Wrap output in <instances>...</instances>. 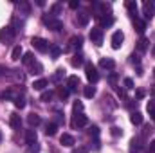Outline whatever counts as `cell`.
<instances>
[{"label":"cell","instance_id":"6da1fadb","mask_svg":"<svg viewBox=\"0 0 155 153\" xmlns=\"http://www.w3.org/2000/svg\"><path fill=\"white\" fill-rule=\"evenodd\" d=\"M15 34H16V31H15L11 25H7V27L0 29V41H2L4 45H7V43H11V41L15 40Z\"/></svg>","mask_w":155,"mask_h":153},{"label":"cell","instance_id":"7a4b0ae2","mask_svg":"<svg viewBox=\"0 0 155 153\" xmlns=\"http://www.w3.org/2000/svg\"><path fill=\"white\" fill-rule=\"evenodd\" d=\"M43 24L51 29V31H61L63 29V22L54 18V16H43Z\"/></svg>","mask_w":155,"mask_h":153},{"label":"cell","instance_id":"3957f363","mask_svg":"<svg viewBox=\"0 0 155 153\" xmlns=\"http://www.w3.org/2000/svg\"><path fill=\"white\" fill-rule=\"evenodd\" d=\"M31 43H33V47H35L38 52H47V50H51V43L43 38H38V36H36V38L31 40Z\"/></svg>","mask_w":155,"mask_h":153},{"label":"cell","instance_id":"277c9868","mask_svg":"<svg viewBox=\"0 0 155 153\" xmlns=\"http://www.w3.org/2000/svg\"><path fill=\"white\" fill-rule=\"evenodd\" d=\"M85 74H87V79L90 83H96L99 79V72H97V69L92 63H85Z\"/></svg>","mask_w":155,"mask_h":153},{"label":"cell","instance_id":"5b68a950","mask_svg":"<svg viewBox=\"0 0 155 153\" xmlns=\"http://www.w3.org/2000/svg\"><path fill=\"white\" fill-rule=\"evenodd\" d=\"M143 15H144V22L153 18V15H155V4L153 2H144L143 4Z\"/></svg>","mask_w":155,"mask_h":153},{"label":"cell","instance_id":"8992f818","mask_svg":"<svg viewBox=\"0 0 155 153\" xmlns=\"http://www.w3.org/2000/svg\"><path fill=\"white\" fill-rule=\"evenodd\" d=\"M90 40H92V43L101 45V43H103V29H101V27H94V29L90 31Z\"/></svg>","mask_w":155,"mask_h":153},{"label":"cell","instance_id":"52a82bcc","mask_svg":"<svg viewBox=\"0 0 155 153\" xmlns=\"http://www.w3.org/2000/svg\"><path fill=\"white\" fill-rule=\"evenodd\" d=\"M87 124H88L87 115H83V114L74 115V119H72V128H83V126H87Z\"/></svg>","mask_w":155,"mask_h":153},{"label":"cell","instance_id":"ba28073f","mask_svg":"<svg viewBox=\"0 0 155 153\" xmlns=\"http://www.w3.org/2000/svg\"><path fill=\"white\" fill-rule=\"evenodd\" d=\"M123 40H124V34H123L121 31H116V33L112 34V49H121Z\"/></svg>","mask_w":155,"mask_h":153},{"label":"cell","instance_id":"9c48e42d","mask_svg":"<svg viewBox=\"0 0 155 153\" xmlns=\"http://www.w3.org/2000/svg\"><path fill=\"white\" fill-rule=\"evenodd\" d=\"M36 141H38V135H36V130H27L25 132V142L29 144V146H33V144H36Z\"/></svg>","mask_w":155,"mask_h":153},{"label":"cell","instance_id":"30bf717a","mask_svg":"<svg viewBox=\"0 0 155 153\" xmlns=\"http://www.w3.org/2000/svg\"><path fill=\"white\" fill-rule=\"evenodd\" d=\"M9 124H11L13 130H20V126H22V119H20V115L18 114H11V117H9Z\"/></svg>","mask_w":155,"mask_h":153},{"label":"cell","instance_id":"8fae6325","mask_svg":"<svg viewBox=\"0 0 155 153\" xmlns=\"http://www.w3.org/2000/svg\"><path fill=\"white\" fill-rule=\"evenodd\" d=\"M134 27H135V31H137L139 34H143V33L146 31V22L135 16V18H134Z\"/></svg>","mask_w":155,"mask_h":153},{"label":"cell","instance_id":"7c38bea8","mask_svg":"<svg viewBox=\"0 0 155 153\" xmlns=\"http://www.w3.org/2000/svg\"><path fill=\"white\" fill-rule=\"evenodd\" d=\"M99 67H101V69H108V70H112V69L116 67V61H114L112 58H101V60H99Z\"/></svg>","mask_w":155,"mask_h":153},{"label":"cell","instance_id":"4fadbf2b","mask_svg":"<svg viewBox=\"0 0 155 153\" xmlns=\"http://www.w3.org/2000/svg\"><path fill=\"white\" fill-rule=\"evenodd\" d=\"M81 45H83V38L81 36H72V38L69 40V49L78 50V49H81Z\"/></svg>","mask_w":155,"mask_h":153},{"label":"cell","instance_id":"5bb4252c","mask_svg":"<svg viewBox=\"0 0 155 153\" xmlns=\"http://www.w3.org/2000/svg\"><path fill=\"white\" fill-rule=\"evenodd\" d=\"M78 86H79V77L78 76H71L67 79V88H69V92L78 90Z\"/></svg>","mask_w":155,"mask_h":153},{"label":"cell","instance_id":"9a60e30c","mask_svg":"<svg viewBox=\"0 0 155 153\" xmlns=\"http://www.w3.org/2000/svg\"><path fill=\"white\" fill-rule=\"evenodd\" d=\"M60 142H61L63 146H69V148H71V146H74L76 141H74V137H72L71 133H63V135L60 137Z\"/></svg>","mask_w":155,"mask_h":153},{"label":"cell","instance_id":"2e32d148","mask_svg":"<svg viewBox=\"0 0 155 153\" xmlns=\"http://www.w3.org/2000/svg\"><path fill=\"white\" fill-rule=\"evenodd\" d=\"M97 20H99L101 29H103V27H110V25L114 24V18H112L110 15H105V16H101V18H97Z\"/></svg>","mask_w":155,"mask_h":153},{"label":"cell","instance_id":"e0dca14e","mask_svg":"<svg viewBox=\"0 0 155 153\" xmlns=\"http://www.w3.org/2000/svg\"><path fill=\"white\" fill-rule=\"evenodd\" d=\"M47 85H49V81H47V79H43V77H40V79H36V81L33 83V88H35V90H41V92H43Z\"/></svg>","mask_w":155,"mask_h":153},{"label":"cell","instance_id":"ac0fdd59","mask_svg":"<svg viewBox=\"0 0 155 153\" xmlns=\"http://www.w3.org/2000/svg\"><path fill=\"white\" fill-rule=\"evenodd\" d=\"M27 122H29V126H31V128H35V126H38L40 122H41V119H40L38 114H29V117H27Z\"/></svg>","mask_w":155,"mask_h":153},{"label":"cell","instance_id":"d6986e66","mask_svg":"<svg viewBox=\"0 0 155 153\" xmlns=\"http://www.w3.org/2000/svg\"><path fill=\"white\" fill-rule=\"evenodd\" d=\"M29 72H31V74H33V76H40V74H41V72H43V67H41V65H40L38 61H35V63H33V65H31V67H29Z\"/></svg>","mask_w":155,"mask_h":153},{"label":"cell","instance_id":"ffe728a7","mask_svg":"<svg viewBox=\"0 0 155 153\" xmlns=\"http://www.w3.org/2000/svg\"><path fill=\"white\" fill-rule=\"evenodd\" d=\"M88 20H90V15L88 13H78V22H79V25H88Z\"/></svg>","mask_w":155,"mask_h":153},{"label":"cell","instance_id":"44dd1931","mask_svg":"<svg viewBox=\"0 0 155 153\" xmlns=\"http://www.w3.org/2000/svg\"><path fill=\"white\" fill-rule=\"evenodd\" d=\"M130 121H132V124H143V114L141 112H132V115H130Z\"/></svg>","mask_w":155,"mask_h":153},{"label":"cell","instance_id":"7402d4cb","mask_svg":"<svg viewBox=\"0 0 155 153\" xmlns=\"http://www.w3.org/2000/svg\"><path fill=\"white\" fill-rule=\"evenodd\" d=\"M148 43H150V41L143 36V38L137 41V50H139V52H146V50H148Z\"/></svg>","mask_w":155,"mask_h":153},{"label":"cell","instance_id":"603a6c76","mask_svg":"<svg viewBox=\"0 0 155 153\" xmlns=\"http://www.w3.org/2000/svg\"><path fill=\"white\" fill-rule=\"evenodd\" d=\"M139 150H141V141L134 137V139L130 141V153H137Z\"/></svg>","mask_w":155,"mask_h":153},{"label":"cell","instance_id":"cb8c5ba5","mask_svg":"<svg viewBox=\"0 0 155 153\" xmlns=\"http://www.w3.org/2000/svg\"><path fill=\"white\" fill-rule=\"evenodd\" d=\"M22 54H24V50H22V47H20V45H16V47L13 49V52H11V60H13V61H18Z\"/></svg>","mask_w":155,"mask_h":153},{"label":"cell","instance_id":"d4e9b609","mask_svg":"<svg viewBox=\"0 0 155 153\" xmlns=\"http://www.w3.org/2000/svg\"><path fill=\"white\" fill-rule=\"evenodd\" d=\"M126 9H128V11H130V15L135 18V15H137V4H135L134 0H128V2H126Z\"/></svg>","mask_w":155,"mask_h":153},{"label":"cell","instance_id":"484cf974","mask_svg":"<svg viewBox=\"0 0 155 153\" xmlns=\"http://www.w3.org/2000/svg\"><path fill=\"white\" fill-rule=\"evenodd\" d=\"M83 96H85V97H88V99H92V97L96 96V88H94L92 85L85 86V88H83Z\"/></svg>","mask_w":155,"mask_h":153},{"label":"cell","instance_id":"4316f807","mask_svg":"<svg viewBox=\"0 0 155 153\" xmlns=\"http://www.w3.org/2000/svg\"><path fill=\"white\" fill-rule=\"evenodd\" d=\"M56 94H58V97H60L61 101H65V99L69 97V88H63V86H58V88H56Z\"/></svg>","mask_w":155,"mask_h":153},{"label":"cell","instance_id":"83f0119b","mask_svg":"<svg viewBox=\"0 0 155 153\" xmlns=\"http://www.w3.org/2000/svg\"><path fill=\"white\" fill-rule=\"evenodd\" d=\"M56 130H58V124H54V122H49V124H47V128H45V135L52 137V135H56Z\"/></svg>","mask_w":155,"mask_h":153},{"label":"cell","instance_id":"f1b7e54d","mask_svg":"<svg viewBox=\"0 0 155 153\" xmlns=\"http://www.w3.org/2000/svg\"><path fill=\"white\" fill-rule=\"evenodd\" d=\"M63 76H65V69H58V70L54 72V76L51 77V81H52V83H60V79Z\"/></svg>","mask_w":155,"mask_h":153},{"label":"cell","instance_id":"f546056e","mask_svg":"<svg viewBox=\"0 0 155 153\" xmlns=\"http://www.w3.org/2000/svg\"><path fill=\"white\" fill-rule=\"evenodd\" d=\"M71 65H72V67H79V65H83V54H74L72 60H71Z\"/></svg>","mask_w":155,"mask_h":153},{"label":"cell","instance_id":"4dcf8cb0","mask_svg":"<svg viewBox=\"0 0 155 153\" xmlns=\"http://www.w3.org/2000/svg\"><path fill=\"white\" fill-rule=\"evenodd\" d=\"M22 61H24L25 65H29V67H31V65L35 63V56H33V52H25V54H24V58H22Z\"/></svg>","mask_w":155,"mask_h":153},{"label":"cell","instance_id":"1f68e13d","mask_svg":"<svg viewBox=\"0 0 155 153\" xmlns=\"http://www.w3.org/2000/svg\"><path fill=\"white\" fill-rule=\"evenodd\" d=\"M60 54H61V49L58 45H51V56H52V60H58Z\"/></svg>","mask_w":155,"mask_h":153},{"label":"cell","instance_id":"d6a6232c","mask_svg":"<svg viewBox=\"0 0 155 153\" xmlns=\"http://www.w3.org/2000/svg\"><path fill=\"white\" fill-rule=\"evenodd\" d=\"M52 96H54V94H52L51 90H43V92H41V101H43V103H49V101L52 99Z\"/></svg>","mask_w":155,"mask_h":153},{"label":"cell","instance_id":"836d02e7","mask_svg":"<svg viewBox=\"0 0 155 153\" xmlns=\"http://www.w3.org/2000/svg\"><path fill=\"white\" fill-rule=\"evenodd\" d=\"M15 106H16L18 110L25 108V99H24V97H18V96H16V99H15Z\"/></svg>","mask_w":155,"mask_h":153},{"label":"cell","instance_id":"e575fe53","mask_svg":"<svg viewBox=\"0 0 155 153\" xmlns=\"http://www.w3.org/2000/svg\"><path fill=\"white\" fill-rule=\"evenodd\" d=\"M146 110H148V114L152 115V119H155V101H150V103H148Z\"/></svg>","mask_w":155,"mask_h":153},{"label":"cell","instance_id":"d590c367","mask_svg":"<svg viewBox=\"0 0 155 153\" xmlns=\"http://www.w3.org/2000/svg\"><path fill=\"white\" fill-rule=\"evenodd\" d=\"M110 133H112L114 137H121V135H123V130H121L119 126H112V128H110Z\"/></svg>","mask_w":155,"mask_h":153},{"label":"cell","instance_id":"8d00e7d4","mask_svg":"<svg viewBox=\"0 0 155 153\" xmlns=\"http://www.w3.org/2000/svg\"><path fill=\"white\" fill-rule=\"evenodd\" d=\"M130 63H132V65H139V63H141L139 54H132V56H130Z\"/></svg>","mask_w":155,"mask_h":153},{"label":"cell","instance_id":"74e56055","mask_svg":"<svg viewBox=\"0 0 155 153\" xmlns=\"http://www.w3.org/2000/svg\"><path fill=\"white\" fill-rule=\"evenodd\" d=\"M2 99H13V101H15V99H16V96H15L13 92H9V90H7V92H4V94H2Z\"/></svg>","mask_w":155,"mask_h":153},{"label":"cell","instance_id":"f35d334b","mask_svg":"<svg viewBox=\"0 0 155 153\" xmlns=\"http://www.w3.org/2000/svg\"><path fill=\"white\" fill-rule=\"evenodd\" d=\"M51 11H52V15H58V13L61 11V4H54V5L51 7Z\"/></svg>","mask_w":155,"mask_h":153},{"label":"cell","instance_id":"ab89813d","mask_svg":"<svg viewBox=\"0 0 155 153\" xmlns=\"http://www.w3.org/2000/svg\"><path fill=\"white\" fill-rule=\"evenodd\" d=\"M88 133H90L92 137H97V135H99V128H97V126H92V128L88 130Z\"/></svg>","mask_w":155,"mask_h":153},{"label":"cell","instance_id":"60d3db41","mask_svg":"<svg viewBox=\"0 0 155 153\" xmlns=\"http://www.w3.org/2000/svg\"><path fill=\"white\" fill-rule=\"evenodd\" d=\"M54 124H63V115H61V114L54 115Z\"/></svg>","mask_w":155,"mask_h":153},{"label":"cell","instance_id":"b9f144b4","mask_svg":"<svg viewBox=\"0 0 155 153\" xmlns=\"http://www.w3.org/2000/svg\"><path fill=\"white\" fill-rule=\"evenodd\" d=\"M124 88H134V79L126 77V79H124Z\"/></svg>","mask_w":155,"mask_h":153},{"label":"cell","instance_id":"7bdbcfd3","mask_svg":"<svg viewBox=\"0 0 155 153\" xmlns=\"http://www.w3.org/2000/svg\"><path fill=\"white\" fill-rule=\"evenodd\" d=\"M81 110H83V103H79V101H76V103H74V112H81Z\"/></svg>","mask_w":155,"mask_h":153},{"label":"cell","instance_id":"ee69618b","mask_svg":"<svg viewBox=\"0 0 155 153\" xmlns=\"http://www.w3.org/2000/svg\"><path fill=\"white\" fill-rule=\"evenodd\" d=\"M116 81H117V74L112 72V74L108 76V83H110V85H116Z\"/></svg>","mask_w":155,"mask_h":153},{"label":"cell","instance_id":"f6af8a7d","mask_svg":"<svg viewBox=\"0 0 155 153\" xmlns=\"http://www.w3.org/2000/svg\"><path fill=\"white\" fill-rule=\"evenodd\" d=\"M69 7H71V9H78V7H79V0H72V2H69Z\"/></svg>","mask_w":155,"mask_h":153},{"label":"cell","instance_id":"bcb514c9","mask_svg":"<svg viewBox=\"0 0 155 153\" xmlns=\"http://www.w3.org/2000/svg\"><path fill=\"white\" fill-rule=\"evenodd\" d=\"M38 151H40V146H38V144L29 146V153H38Z\"/></svg>","mask_w":155,"mask_h":153},{"label":"cell","instance_id":"7dc6e473","mask_svg":"<svg viewBox=\"0 0 155 153\" xmlns=\"http://www.w3.org/2000/svg\"><path fill=\"white\" fill-rule=\"evenodd\" d=\"M20 9H22L24 13H29V4H25V2H22V4H20Z\"/></svg>","mask_w":155,"mask_h":153},{"label":"cell","instance_id":"c3c4849f","mask_svg":"<svg viewBox=\"0 0 155 153\" xmlns=\"http://www.w3.org/2000/svg\"><path fill=\"white\" fill-rule=\"evenodd\" d=\"M135 96H137V99H143V97H144V90H137Z\"/></svg>","mask_w":155,"mask_h":153},{"label":"cell","instance_id":"681fc988","mask_svg":"<svg viewBox=\"0 0 155 153\" xmlns=\"http://www.w3.org/2000/svg\"><path fill=\"white\" fill-rule=\"evenodd\" d=\"M5 72H7V69H5V67H4V65H0V76H4V74H5Z\"/></svg>","mask_w":155,"mask_h":153},{"label":"cell","instance_id":"f907efd6","mask_svg":"<svg viewBox=\"0 0 155 153\" xmlns=\"http://www.w3.org/2000/svg\"><path fill=\"white\" fill-rule=\"evenodd\" d=\"M152 151H155V139L152 141V144H150V153Z\"/></svg>","mask_w":155,"mask_h":153},{"label":"cell","instance_id":"816d5d0a","mask_svg":"<svg viewBox=\"0 0 155 153\" xmlns=\"http://www.w3.org/2000/svg\"><path fill=\"white\" fill-rule=\"evenodd\" d=\"M117 94H119L121 97H124V90H123V88H117Z\"/></svg>","mask_w":155,"mask_h":153},{"label":"cell","instance_id":"f5cc1de1","mask_svg":"<svg viewBox=\"0 0 155 153\" xmlns=\"http://www.w3.org/2000/svg\"><path fill=\"white\" fill-rule=\"evenodd\" d=\"M152 54H153V56H155V45H153V49H152Z\"/></svg>","mask_w":155,"mask_h":153},{"label":"cell","instance_id":"db71d44e","mask_svg":"<svg viewBox=\"0 0 155 153\" xmlns=\"http://www.w3.org/2000/svg\"><path fill=\"white\" fill-rule=\"evenodd\" d=\"M152 94H153V96H155V86H153V90H152Z\"/></svg>","mask_w":155,"mask_h":153},{"label":"cell","instance_id":"11a10c76","mask_svg":"<svg viewBox=\"0 0 155 153\" xmlns=\"http://www.w3.org/2000/svg\"><path fill=\"white\" fill-rule=\"evenodd\" d=\"M0 142H2V132H0Z\"/></svg>","mask_w":155,"mask_h":153},{"label":"cell","instance_id":"9f6ffc18","mask_svg":"<svg viewBox=\"0 0 155 153\" xmlns=\"http://www.w3.org/2000/svg\"><path fill=\"white\" fill-rule=\"evenodd\" d=\"M153 76H155V69H153Z\"/></svg>","mask_w":155,"mask_h":153},{"label":"cell","instance_id":"6f0895ef","mask_svg":"<svg viewBox=\"0 0 155 153\" xmlns=\"http://www.w3.org/2000/svg\"><path fill=\"white\" fill-rule=\"evenodd\" d=\"M153 121H155V119H153Z\"/></svg>","mask_w":155,"mask_h":153}]
</instances>
